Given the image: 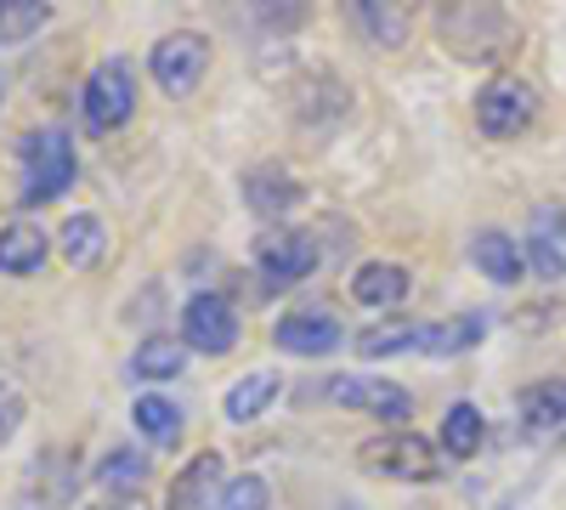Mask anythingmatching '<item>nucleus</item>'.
<instances>
[{"instance_id":"nucleus-7","label":"nucleus","mask_w":566,"mask_h":510,"mask_svg":"<svg viewBox=\"0 0 566 510\" xmlns=\"http://www.w3.org/2000/svg\"><path fill=\"white\" fill-rule=\"evenodd\" d=\"M538 114V97L527 80H493L482 97H476V125L482 136H493V143H504V136H522Z\"/></svg>"},{"instance_id":"nucleus-26","label":"nucleus","mask_w":566,"mask_h":510,"mask_svg":"<svg viewBox=\"0 0 566 510\" xmlns=\"http://www.w3.org/2000/svg\"><path fill=\"white\" fill-rule=\"evenodd\" d=\"M357 18H363V29L380 40V45H402V40H408V12H402V7H380V0H363Z\"/></svg>"},{"instance_id":"nucleus-21","label":"nucleus","mask_w":566,"mask_h":510,"mask_svg":"<svg viewBox=\"0 0 566 510\" xmlns=\"http://www.w3.org/2000/svg\"><path fill=\"white\" fill-rule=\"evenodd\" d=\"M130 420H136V431H142V437H148V443H159V448H170V443L181 437V408H176L170 397H159V392L136 397Z\"/></svg>"},{"instance_id":"nucleus-3","label":"nucleus","mask_w":566,"mask_h":510,"mask_svg":"<svg viewBox=\"0 0 566 510\" xmlns=\"http://www.w3.org/2000/svg\"><path fill=\"white\" fill-rule=\"evenodd\" d=\"M148 69H154V80H159L165 97H187V91L205 80V69H210V45H205V34H193V29H176V34H165V40L154 45Z\"/></svg>"},{"instance_id":"nucleus-23","label":"nucleus","mask_w":566,"mask_h":510,"mask_svg":"<svg viewBox=\"0 0 566 510\" xmlns=\"http://www.w3.org/2000/svg\"><path fill=\"white\" fill-rule=\"evenodd\" d=\"M45 23H52V7H45V0H0V45H23Z\"/></svg>"},{"instance_id":"nucleus-2","label":"nucleus","mask_w":566,"mask_h":510,"mask_svg":"<svg viewBox=\"0 0 566 510\" xmlns=\"http://www.w3.org/2000/svg\"><path fill=\"white\" fill-rule=\"evenodd\" d=\"M80 114H85V125L97 136H114L119 125H130V114H136V74H130L125 58H103L97 69H91V80L80 91Z\"/></svg>"},{"instance_id":"nucleus-11","label":"nucleus","mask_w":566,"mask_h":510,"mask_svg":"<svg viewBox=\"0 0 566 510\" xmlns=\"http://www.w3.org/2000/svg\"><path fill=\"white\" fill-rule=\"evenodd\" d=\"M221 454H199V459H187L181 466V477L170 482V493H165V510H199V504H216V493H221Z\"/></svg>"},{"instance_id":"nucleus-13","label":"nucleus","mask_w":566,"mask_h":510,"mask_svg":"<svg viewBox=\"0 0 566 510\" xmlns=\"http://www.w3.org/2000/svg\"><path fill=\"white\" fill-rule=\"evenodd\" d=\"M402 295H408V267H397V261H368L352 278V301H363V306H397Z\"/></svg>"},{"instance_id":"nucleus-8","label":"nucleus","mask_w":566,"mask_h":510,"mask_svg":"<svg viewBox=\"0 0 566 510\" xmlns=\"http://www.w3.org/2000/svg\"><path fill=\"white\" fill-rule=\"evenodd\" d=\"M255 267L266 278V290H290L317 267V244H312V233L272 227V233H261V244H255Z\"/></svg>"},{"instance_id":"nucleus-25","label":"nucleus","mask_w":566,"mask_h":510,"mask_svg":"<svg viewBox=\"0 0 566 510\" xmlns=\"http://www.w3.org/2000/svg\"><path fill=\"white\" fill-rule=\"evenodd\" d=\"M413 335H419V323H374V330L357 335V352L363 357H397V352H413Z\"/></svg>"},{"instance_id":"nucleus-32","label":"nucleus","mask_w":566,"mask_h":510,"mask_svg":"<svg viewBox=\"0 0 566 510\" xmlns=\"http://www.w3.org/2000/svg\"><path fill=\"white\" fill-rule=\"evenodd\" d=\"M91 510H154L142 493H114V499H103V504H91Z\"/></svg>"},{"instance_id":"nucleus-6","label":"nucleus","mask_w":566,"mask_h":510,"mask_svg":"<svg viewBox=\"0 0 566 510\" xmlns=\"http://www.w3.org/2000/svg\"><path fill=\"white\" fill-rule=\"evenodd\" d=\"M442 40L453 45L459 58L488 63V58H499V45L510 40V18L493 12V7H448L442 12Z\"/></svg>"},{"instance_id":"nucleus-5","label":"nucleus","mask_w":566,"mask_h":510,"mask_svg":"<svg viewBox=\"0 0 566 510\" xmlns=\"http://www.w3.org/2000/svg\"><path fill=\"white\" fill-rule=\"evenodd\" d=\"M181 341L193 346V352H205V357L232 352V346H239V312H232V301L216 295V290L193 295V301L181 306Z\"/></svg>"},{"instance_id":"nucleus-17","label":"nucleus","mask_w":566,"mask_h":510,"mask_svg":"<svg viewBox=\"0 0 566 510\" xmlns=\"http://www.w3.org/2000/svg\"><path fill=\"white\" fill-rule=\"evenodd\" d=\"M181 368H187V346L170 341V335H148V341L136 346V357H130L125 375H130V381H176Z\"/></svg>"},{"instance_id":"nucleus-4","label":"nucleus","mask_w":566,"mask_h":510,"mask_svg":"<svg viewBox=\"0 0 566 510\" xmlns=\"http://www.w3.org/2000/svg\"><path fill=\"white\" fill-rule=\"evenodd\" d=\"M363 466H368L374 477H391V482H437V471H442L437 454H431V443L413 437V431L363 443Z\"/></svg>"},{"instance_id":"nucleus-22","label":"nucleus","mask_w":566,"mask_h":510,"mask_svg":"<svg viewBox=\"0 0 566 510\" xmlns=\"http://www.w3.org/2000/svg\"><path fill=\"white\" fill-rule=\"evenodd\" d=\"M482 408L476 403H453L448 414H442V448L453 454V459H470V454H476L482 448Z\"/></svg>"},{"instance_id":"nucleus-14","label":"nucleus","mask_w":566,"mask_h":510,"mask_svg":"<svg viewBox=\"0 0 566 510\" xmlns=\"http://www.w3.org/2000/svg\"><path fill=\"white\" fill-rule=\"evenodd\" d=\"M244 199H250V210H261V216H283V210L301 199V188H295V176L283 170V165H261V170L244 176Z\"/></svg>"},{"instance_id":"nucleus-18","label":"nucleus","mask_w":566,"mask_h":510,"mask_svg":"<svg viewBox=\"0 0 566 510\" xmlns=\"http://www.w3.org/2000/svg\"><path fill=\"white\" fill-rule=\"evenodd\" d=\"M522 426L527 431H560L566 426V381H538L522 392Z\"/></svg>"},{"instance_id":"nucleus-1","label":"nucleus","mask_w":566,"mask_h":510,"mask_svg":"<svg viewBox=\"0 0 566 510\" xmlns=\"http://www.w3.org/2000/svg\"><path fill=\"white\" fill-rule=\"evenodd\" d=\"M18 159H23V199L29 205H52L63 188H74V143L69 131H29L18 143Z\"/></svg>"},{"instance_id":"nucleus-10","label":"nucleus","mask_w":566,"mask_h":510,"mask_svg":"<svg viewBox=\"0 0 566 510\" xmlns=\"http://www.w3.org/2000/svg\"><path fill=\"white\" fill-rule=\"evenodd\" d=\"M277 352H295V357H323V352H335L340 346V323L328 318V312H290L272 330Z\"/></svg>"},{"instance_id":"nucleus-24","label":"nucleus","mask_w":566,"mask_h":510,"mask_svg":"<svg viewBox=\"0 0 566 510\" xmlns=\"http://www.w3.org/2000/svg\"><path fill=\"white\" fill-rule=\"evenodd\" d=\"M97 482H103L108 493L142 488V482H148V454H142V448H108L103 466H97Z\"/></svg>"},{"instance_id":"nucleus-12","label":"nucleus","mask_w":566,"mask_h":510,"mask_svg":"<svg viewBox=\"0 0 566 510\" xmlns=\"http://www.w3.org/2000/svg\"><path fill=\"white\" fill-rule=\"evenodd\" d=\"M45 256H52V244H45V233L34 221H7L0 227V272L29 278V272L45 267Z\"/></svg>"},{"instance_id":"nucleus-15","label":"nucleus","mask_w":566,"mask_h":510,"mask_svg":"<svg viewBox=\"0 0 566 510\" xmlns=\"http://www.w3.org/2000/svg\"><path fill=\"white\" fill-rule=\"evenodd\" d=\"M57 244H63V261L74 267V272H91L103 261V250H108V233H103V221L97 216H69L63 221V233H57Z\"/></svg>"},{"instance_id":"nucleus-30","label":"nucleus","mask_w":566,"mask_h":510,"mask_svg":"<svg viewBox=\"0 0 566 510\" xmlns=\"http://www.w3.org/2000/svg\"><path fill=\"white\" fill-rule=\"evenodd\" d=\"M527 256H533V267H538L544 278H566V256H560V250H555V244H549L544 233H538V239L527 244Z\"/></svg>"},{"instance_id":"nucleus-29","label":"nucleus","mask_w":566,"mask_h":510,"mask_svg":"<svg viewBox=\"0 0 566 510\" xmlns=\"http://www.w3.org/2000/svg\"><path fill=\"white\" fill-rule=\"evenodd\" d=\"M23 414H29V408H23V392H18L12 381H0V443L23 426Z\"/></svg>"},{"instance_id":"nucleus-9","label":"nucleus","mask_w":566,"mask_h":510,"mask_svg":"<svg viewBox=\"0 0 566 510\" xmlns=\"http://www.w3.org/2000/svg\"><path fill=\"white\" fill-rule=\"evenodd\" d=\"M328 397H335L340 408H363V414H380V420H402V414L413 408L402 386H391V381H368V375H346V381H328Z\"/></svg>"},{"instance_id":"nucleus-16","label":"nucleus","mask_w":566,"mask_h":510,"mask_svg":"<svg viewBox=\"0 0 566 510\" xmlns=\"http://www.w3.org/2000/svg\"><path fill=\"white\" fill-rule=\"evenodd\" d=\"M470 261H476L493 284H515V278H522V250H515V239L499 233V227H482V233L470 239Z\"/></svg>"},{"instance_id":"nucleus-20","label":"nucleus","mask_w":566,"mask_h":510,"mask_svg":"<svg viewBox=\"0 0 566 510\" xmlns=\"http://www.w3.org/2000/svg\"><path fill=\"white\" fill-rule=\"evenodd\" d=\"M488 335V318H453V323H419L413 352H464Z\"/></svg>"},{"instance_id":"nucleus-27","label":"nucleus","mask_w":566,"mask_h":510,"mask_svg":"<svg viewBox=\"0 0 566 510\" xmlns=\"http://www.w3.org/2000/svg\"><path fill=\"white\" fill-rule=\"evenodd\" d=\"M266 504H272L266 477H239V482H227V488L216 493L210 510H266Z\"/></svg>"},{"instance_id":"nucleus-28","label":"nucleus","mask_w":566,"mask_h":510,"mask_svg":"<svg viewBox=\"0 0 566 510\" xmlns=\"http://www.w3.org/2000/svg\"><path fill=\"white\" fill-rule=\"evenodd\" d=\"M57 459H63V454H40V477H45V488H40V499H45V504H63V499L74 493V466L63 471V466H57Z\"/></svg>"},{"instance_id":"nucleus-19","label":"nucleus","mask_w":566,"mask_h":510,"mask_svg":"<svg viewBox=\"0 0 566 510\" xmlns=\"http://www.w3.org/2000/svg\"><path fill=\"white\" fill-rule=\"evenodd\" d=\"M272 397H277V375H272V368H255V375H244L239 386L227 392L221 414H227L232 426H250L255 414H266V403H272Z\"/></svg>"},{"instance_id":"nucleus-31","label":"nucleus","mask_w":566,"mask_h":510,"mask_svg":"<svg viewBox=\"0 0 566 510\" xmlns=\"http://www.w3.org/2000/svg\"><path fill=\"white\" fill-rule=\"evenodd\" d=\"M255 18H261V23H272V29H301V23H306V12H301V7H261Z\"/></svg>"}]
</instances>
